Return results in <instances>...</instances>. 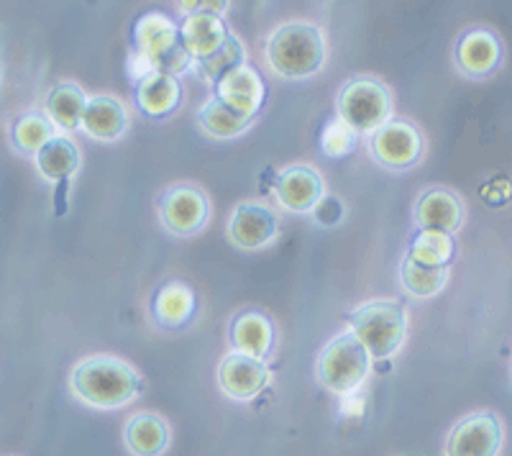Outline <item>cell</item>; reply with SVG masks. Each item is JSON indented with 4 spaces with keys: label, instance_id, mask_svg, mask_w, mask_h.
I'll use <instances>...</instances> for the list:
<instances>
[{
    "label": "cell",
    "instance_id": "obj_7",
    "mask_svg": "<svg viewBox=\"0 0 512 456\" xmlns=\"http://www.w3.org/2000/svg\"><path fill=\"white\" fill-rule=\"evenodd\" d=\"M505 441V428L492 410H477L461 418L446 436L443 456H497Z\"/></svg>",
    "mask_w": 512,
    "mask_h": 456
},
{
    "label": "cell",
    "instance_id": "obj_16",
    "mask_svg": "<svg viewBox=\"0 0 512 456\" xmlns=\"http://www.w3.org/2000/svg\"><path fill=\"white\" fill-rule=\"evenodd\" d=\"M456 67L469 77H487L500 67L502 44L489 29L466 31L454 49Z\"/></svg>",
    "mask_w": 512,
    "mask_h": 456
},
{
    "label": "cell",
    "instance_id": "obj_3",
    "mask_svg": "<svg viewBox=\"0 0 512 456\" xmlns=\"http://www.w3.org/2000/svg\"><path fill=\"white\" fill-rule=\"evenodd\" d=\"M349 331L356 336L369 359H390L408 336V310L397 300H372L351 310Z\"/></svg>",
    "mask_w": 512,
    "mask_h": 456
},
{
    "label": "cell",
    "instance_id": "obj_20",
    "mask_svg": "<svg viewBox=\"0 0 512 456\" xmlns=\"http://www.w3.org/2000/svg\"><path fill=\"white\" fill-rule=\"evenodd\" d=\"M34 162L44 180H49L57 188H64L80 170V147L72 136L57 134L34 154Z\"/></svg>",
    "mask_w": 512,
    "mask_h": 456
},
{
    "label": "cell",
    "instance_id": "obj_25",
    "mask_svg": "<svg viewBox=\"0 0 512 456\" xmlns=\"http://www.w3.org/2000/svg\"><path fill=\"white\" fill-rule=\"evenodd\" d=\"M456 257L454 236L438 234V231H418L410 241L408 257L413 264L431 269H448Z\"/></svg>",
    "mask_w": 512,
    "mask_h": 456
},
{
    "label": "cell",
    "instance_id": "obj_8",
    "mask_svg": "<svg viewBox=\"0 0 512 456\" xmlns=\"http://www.w3.org/2000/svg\"><path fill=\"white\" fill-rule=\"evenodd\" d=\"M425 149V141L420 131L408 121L384 123L382 129L369 136V152L382 164L384 170L405 172L420 162Z\"/></svg>",
    "mask_w": 512,
    "mask_h": 456
},
{
    "label": "cell",
    "instance_id": "obj_2",
    "mask_svg": "<svg viewBox=\"0 0 512 456\" xmlns=\"http://www.w3.org/2000/svg\"><path fill=\"white\" fill-rule=\"evenodd\" d=\"M326 54V36L320 26L303 18L277 26L269 34L267 49H264L269 70L285 80H308L318 75L326 65Z\"/></svg>",
    "mask_w": 512,
    "mask_h": 456
},
{
    "label": "cell",
    "instance_id": "obj_21",
    "mask_svg": "<svg viewBox=\"0 0 512 456\" xmlns=\"http://www.w3.org/2000/svg\"><path fill=\"white\" fill-rule=\"evenodd\" d=\"M136 106L149 118H169L182 103V85L177 77L149 72L136 82Z\"/></svg>",
    "mask_w": 512,
    "mask_h": 456
},
{
    "label": "cell",
    "instance_id": "obj_15",
    "mask_svg": "<svg viewBox=\"0 0 512 456\" xmlns=\"http://www.w3.org/2000/svg\"><path fill=\"white\" fill-rule=\"evenodd\" d=\"M128 123H131L128 108L123 106L121 100H118L116 95L100 93L90 95L88 103H85L80 129L82 134L90 136V139L111 144V141H118L121 136H126Z\"/></svg>",
    "mask_w": 512,
    "mask_h": 456
},
{
    "label": "cell",
    "instance_id": "obj_28",
    "mask_svg": "<svg viewBox=\"0 0 512 456\" xmlns=\"http://www.w3.org/2000/svg\"><path fill=\"white\" fill-rule=\"evenodd\" d=\"M11 136L16 149H21L26 154H36L52 136H57V131H54V126L49 123V118L44 113L31 111L24 113V116L13 123Z\"/></svg>",
    "mask_w": 512,
    "mask_h": 456
},
{
    "label": "cell",
    "instance_id": "obj_22",
    "mask_svg": "<svg viewBox=\"0 0 512 456\" xmlns=\"http://www.w3.org/2000/svg\"><path fill=\"white\" fill-rule=\"evenodd\" d=\"M88 95L77 82H57L44 100V116L54 126L57 134H67L80 129L82 111H85Z\"/></svg>",
    "mask_w": 512,
    "mask_h": 456
},
{
    "label": "cell",
    "instance_id": "obj_13",
    "mask_svg": "<svg viewBox=\"0 0 512 456\" xmlns=\"http://www.w3.org/2000/svg\"><path fill=\"white\" fill-rule=\"evenodd\" d=\"M413 218L420 231H438V234L454 236L464 226V203L454 190H423L420 198L415 200Z\"/></svg>",
    "mask_w": 512,
    "mask_h": 456
},
{
    "label": "cell",
    "instance_id": "obj_1",
    "mask_svg": "<svg viewBox=\"0 0 512 456\" xmlns=\"http://www.w3.org/2000/svg\"><path fill=\"white\" fill-rule=\"evenodd\" d=\"M144 377L131 362L113 354H93L70 372V392L95 410H121L139 398Z\"/></svg>",
    "mask_w": 512,
    "mask_h": 456
},
{
    "label": "cell",
    "instance_id": "obj_6",
    "mask_svg": "<svg viewBox=\"0 0 512 456\" xmlns=\"http://www.w3.org/2000/svg\"><path fill=\"white\" fill-rule=\"evenodd\" d=\"M159 221L169 234L175 236L200 234L210 221L208 193H203L198 185H190V182L172 185L159 198Z\"/></svg>",
    "mask_w": 512,
    "mask_h": 456
},
{
    "label": "cell",
    "instance_id": "obj_26",
    "mask_svg": "<svg viewBox=\"0 0 512 456\" xmlns=\"http://www.w3.org/2000/svg\"><path fill=\"white\" fill-rule=\"evenodd\" d=\"M241 65H246V47H244V41H241L239 36L231 31V36L226 39V44H223L216 54H210L208 59H200V62H195V65H192V70L198 72L200 80L210 82V85L216 88L218 82H221L228 72H233L236 67H241Z\"/></svg>",
    "mask_w": 512,
    "mask_h": 456
},
{
    "label": "cell",
    "instance_id": "obj_12",
    "mask_svg": "<svg viewBox=\"0 0 512 456\" xmlns=\"http://www.w3.org/2000/svg\"><path fill=\"white\" fill-rule=\"evenodd\" d=\"M213 98H218L226 108L233 113L246 118H256L262 111L264 100H267V88H264V77L259 70L246 62V65L236 67L228 72L216 88H213Z\"/></svg>",
    "mask_w": 512,
    "mask_h": 456
},
{
    "label": "cell",
    "instance_id": "obj_18",
    "mask_svg": "<svg viewBox=\"0 0 512 456\" xmlns=\"http://www.w3.org/2000/svg\"><path fill=\"white\" fill-rule=\"evenodd\" d=\"M123 444L131 456H164L172 444V431L159 413L141 410L123 426Z\"/></svg>",
    "mask_w": 512,
    "mask_h": 456
},
{
    "label": "cell",
    "instance_id": "obj_17",
    "mask_svg": "<svg viewBox=\"0 0 512 456\" xmlns=\"http://www.w3.org/2000/svg\"><path fill=\"white\" fill-rule=\"evenodd\" d=\"M134 52L139 57H144L149 62L152 70H157V65L167 57L175 47H180V31L177 24L164 13H144V16L136 21L134 29Z\"/></svg>",
    "mask_w": 512,
    "mask_h": 456
},
{
    "label": "cell",
    "instance_id": "obj_9",
    "mask_svg": "<svg viewBox=\"0 0 512 456\" xmlns=\"http://www.w3.org/2000/svg\"><path fill=\"white\" fill-rule=\"evenodd\" d=\"M226 234L236 249L259 252V249H264V246H269L277 239V234H280V218H277V213L267 203L246 200V203H239L231 211Z\"/></svg>",
    "mask_w": 512,
    "mask_h": 456
},
{
    "label": "cell",
    "instance_id": "obj_24",
    "mask_svg": "<svg viewBox=\"0 0 512 456\" xmlns=\"http://www.w3.org/2000/svg\"><path fill=\"white\" fill-rule=\"evenodd\" d=\"M251 123H254V118L233 113L231 108L223 106L218 98L205 100L203 106L198 108V126L205 136H210V139H236V136L246 134V131L251 129Z\"/></svg>",
    "mask_w": 512,
    "mask_h": 456
},
{
    "label": "cell",
    "instance_id": "obj_19",
    "mask_svg": "<svg viewBox=\"0 0 512 456\" xmlns=\"http://www.w3.org/2000/svg\"><path fill=\"white\" fill-rule=\"evenodd\" d=\"M228 336H231V346L236 354L262 359V362H267V357L272 354L274 326L269 316H264L259 310H244L233 318Z\"/></svg>",
    "mask_w": 512,
    "mask_h": 456
},
{
    "label": "cell",
    "instance_id": "obj_5",
    "mask_svg": "<svg viewBox=\"0 0 512 456\" xmlns=\"http://www.w3.org/2000/svg\"><path fill=\"white\" fill-rule=\"evenodd\" d=\"M369 369H372V359L364 351V346L356 341L351 331H341L320 351L315 375H318L323 390L346 398V395H354L364 385V380L369 377Z\"/></svg>",
    "mask_w": 512,
    "mask_h": 456
},
{
    "label": "cell",
    "instance_id": "obj_23",
    "mask_svg": "<svg viewBox=\"0 0 512 456\" xmlns=\"http://www.w3.org/2000/svg\"><path fill=\"white\" fill-rule=\"evenodd\" d=\"M198 308V300L192 287L185 282H167L154 298V316L164 328H180L185 326Z\"/></svg>",
    "mask_w": 512,
    "mask_h": 456
},
{
    "label": "cell",
    "instance_id": "obj_10",
    "mask_svg": "<svg viewBox=\"0 0 512 456\" xmlns=\"http://www.w3.org/2000/svg\"><path fill=\"white\" fill-rule=\"evenodd\" d=\"M216 380L218 390L226 398L236 400V403H251L267 390V385L272 382V372H269L267 362H262V359H251L231 351L218 364Z\"/></svg>",
    "mask_w": 512,
    "mask_h": 456
},
{
    "label": "cell",
    "instance_id": "obj_4",
    "mask_svg": "<svg viewBox=\"0 0 512 456\" xmlns=\"http://www.w3.org/2000/svg\"><path fill=\"white\" fill-rule=\"evenodd\" d=\"M336 111V118H341L356 136H372L384 123L392 121L395 100L390 88L377 77H354L338 93Z\"/></svg>",
    "mask_w": 512,
    "mask_h": 456
},
{
    "label": "cell",
    "instance_id": "obj_27",
    "mask_svg": "<svg viewBox=\"0 0 512 456\" xmlns=\"http://www.w3.org/2000/svg\"><path fill=\"white\" fill-rule=\"evenodd\" d=\"M451 280V269H431L413 264L410 259H402L400 282L402 290L413 298H436L443 293V287Z\"/></svg>",
    "mask_w": 512,
    "mask_h": 456
},
{
    "label": "cell",
    "instance_id": "obj_14",
    "mask_svg": "<svg viewBox=\"0 0 512 456\" xmlns=\"http://www.w3.org/2000/svg\"><path fill=\"white\" fill-rule=\"evenodd\" d=\"M177 31H180V44L190 54L192 65L200 62V59H208L210 54H216L231 36V29L223 21V16L208 11L187 13L177 24Z\"/></svg>",
    "mask_w": 512,
    "mask_h": 456
},
{
    "label": "cell",
    "instance_id": "obj_30",
    "mask_svg": "<svg viewBox=\"0 0 512 456\" xmlns=\"http://www.w3.org/2000/svg\"><path fill=\"white\" fill-rule=\"evenodd\" d=\"M344 213H346L344 203H341L336 195L326 193L323 198L318 200V203H315V208L310 211V216H313L320 226H336V223L344 221Z\"/></svg>",
    "mask_w": 512,
    "mask_h": 456
},
{
    "label": "cell",
    "instance_id": "obj_11",
    "mask_svg": "<svg viewBox=\"0 0 512 456\" xmlns=\"http://www.w3.org/2000/svg\"><path fill=\"white\" fill-rule=\"evenodd\" d=\"M326 195V182L313 164H290L277 175L274 182V198L287 213L305 216Z\"/></svg>",
    "mask_w": 512,
    "mask_h": 456
},
{
    "label": "cell",
    "instance_id": "obj_29",
    "mask_svg": "<svg viewBox=\"0 0 512 456\" xmlns=\"http://www.w3.org/2000/svg\"><path fill=\"white\" fill-rule=\"evenodd\" d=\"M356 141H359V136H356L341 118H333V121L326 123L323 134H320V149H323L326 157L341 159L346 157V154L354 152Z\"/></svg>",
    "mask_w": 512,
    "mask_h": 456
}]
</instances>
